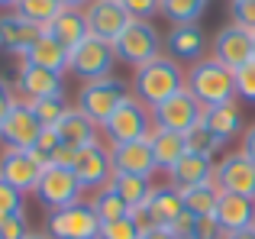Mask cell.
<instances>
[{
	"label": "cell",
	"mask_w": 255,
	"mask_h": 239,
	"mask_svg": "<svg viewBox=\"0 0 255 239\" xmlns=\"http://www.w3.org/2000/svg\"><path fill=\"white\" fill-rule=\"evenodd\" d=\"M187 91L197 97V104L204 110L210 107H223V104L236 101V71L220 65L217 58H200V62L191 65L187 71Z\"/></svg>",
	"instance_id": "cell-1"
},
{
	"label": "cell",
	"mask_w": 255,
	"mask_h": 239,
	"mask_svg": "<svg viewBox=\"0 0 255 239\" xmlns=\"http://www.w3.org/2000/svg\"><path fill=\"white\" fill-rule=\"evenodd\" d=\"M184 84H187V75L181 71L178 62H171V58H155V62L136 68V75H132V94L149 110H155L158 104H165L168 97L178 94V91H184Z\"/></svg>",
	"instance_id": "cell-2"
},
{
	"label": "cell",
	"mask_w": 255,
	"mask_h": 239,
	"mask_svg": "<svg viewBox=\"0 0 255 239\" xmlns=\"http://www.w3.org/2000/svg\"><path fill=\"white\" fill-rule=\"evenodd\" d=\"M129 97V88L120 78H100V81H87L78 88V110H84L94 123L104 129V123L117 114Z\"/></svg>",
	"instance_id": "cell-3"
},
{
	"label": "cell",
	"mask_w": 255,
	"mask_h": 239,
	"mask_svg": "<svg viewBox=\"0 0 255 239\" xmlns=\"http://www.w3.org/2000/svg\"><path fill=\"white\" fill-rule=\"evenodd\" d=\"M162 45H165V39L158 36V29L149 23V19H132V23L120 32V39L113 42V49H117L120 62L132 65V68H142V65L162 58Z\"/></svg>",
	"instance_id": "cell-4"
},
{
	"label": "cell",
	"mask_w": 255,
	"mask_h": 239,
	"mask_svg": "<svg viewBox=\"0 0 255 239\" xmlns=\"http://www.w3.org/2000/svg\"><path fill=\"white\" fill-rule=\"evenodd\" d=\"M117 49L113 42L97 36H87L78 49H71V65H68V75L78 78V81H100V78H110L113 75V65H117Z\"/></svg>",
	"instance_id": "cell-5"
},
{
	"label": "cell",
	"mask_w": 255,
	"mask_h": 239,
	"mask_svg": "<svg viewBox=\"0 0 255 239\" xmlns=\"http://www.w3.org/2000/svg\"><path fill=\"white\" fill-rule=\"evenodd\" d=\"M100 230L104 220L91 207V201H78L65 210H55L45 220V233L52 239H100Z\"/></svg>",
	"instance_id": "cell-6"
},
{
	"label": "cell",
	"mask_w": 255,
	"mask_h": 239,
	"mask_svg": "<svg viewBox=\"0 0 255 239\" xmlns=\"http://www.w3.org/2000/svg\"><path fill=\"white\" fill-rule=\"evenodd\" d=\"M152 126H155V120H152V110L145 107L142 101H139L136 94L126 97V104L117 110L110 120L104 123V136L110 145L117 142H132V139H149Z\"/></svg>",
	"instance_id": "cell-7"
},
{
	"label": "cell",
	"mask_w": 255,
	"mask_h": 239,
	"mask_svg": "<svg viewBox=\"0 0 255 239\" xmlns=\"http://www.w3.org/2000/svg\"><path fill=\"white\" fill-rule=\"evenodd\" d=\"M81 191H84V184L78 181L75 171L52 165V168L42 171V178H39V184H36L32 194L39 197V204H42L49 214H55V210H65V207H71V204L81 201Z\"/></svg>",
	"instance_id": "cell-8"
},
{
	"label": "cell",
	"mask_w": 255,
	"mask_h": 239,
	"mask_svg": "<svg viewBox=\"0 0 255 239\" xmlns=\"http://www.w3.org/2000/svg\"><path fill=\"white\" fill-rule=\"evenodd\" d=\"M213 181H217V188L226 191V194H239V197L255 201V162L243 149L226 152V155L220 158Z\"/></svg>",
	"instance_id": "cell-9"
},
{
	"label": "cell",
	"mask_w": 255,
	"mask_h": 239,
	"mask_svg": "<svg viewBox=\"0 0 255 239\" xmlns=\"http://www.w3.org/2000/svg\"><path fill=\"white\" fill-rule=\"evenodd\" d=\"M210 55L217 58L220 65L239 71L246 62H252V58H255V36H252L249 29H243L239 23H226L223 29L213 36Z\"/></svg>",
	"instance_id": "cell-10"
},
{
	"label": "cell",
	"mask_w": 255,
	"mask_h": 239,
	"mask_svg": "<svg viewBox=\"0 0 255 239\" xmlns=\"http://www.w3.org/2000/svg\"><path fill=\"white\" fill-rule=\"evenodd\" d=\"M152 120H155V126H162V129H171V132H191L194 126L204 120V107L197 104V97L191 94V91H178L174 97H168L165 104H158L155 110H152Z\"/></svg>",
	"instance_id": "cell-11"
},
{
	"label": "cell",
	"mask_w": 255,
	"mask_h": 239,
	"mask_svg": "<svg viewBox=\"0 0 255 239\" xmlns=\"http://www.w3.org/2000/svg\"><path fill=\"white\" fill-rule=\"evenodd\" d=\"M42 129H45V126L36 120L29 101H19L16 107H13V114L3 120V126H0V142H3L6 149H23V152H29L32 145L39 142Z\"/></svg>",
	"instance_id": "cell-12"
},
{
	"label": "cell",
	"mask_w": 255,
	"mask_h": 239,
	"mask_svg": "<svg viewBox=\"0 0 255 239\" xmlns=\"http://www.w3.org/2000/svg\"><path fill=\"white\" fill-rule=\"evenodd\" d=\"M110 158H113V175L152 178L158 171V162H155V152H152L149 139H132V142L110 145Z\"/></svg>",
	"instance_id": "cell-13"
},
{
	"label": "cell",
	"mask_w": 255,
	"mask_h": 239,
	"mask_svg": "<svg viewBox=\"0 0 255 239\" xmlns=\"http://www.w3.org/2000/svg\"><path fill=\"white\" fill-rule=\"evenodd\" d=\"M84 16H87L91 36L107 39V42H117L120 32L132 23V16L123 10L120 0H91V3L84 6Z\"/></svg>",
	"instance_id": "cell-14"
},
{
	"label": "cell",
	"mask_w": 255,
	"mask_h": 239,
	"mask_svg": "<svg viewBox=\"0 0 255 239\" xmlns=\"http://www.w3.org/2000/svg\"><path fill=\"white\" fill-rule=\"evenodd\" d=\"M71 171L78 175V181L84 188H107L113 181V158H110V149H104L100 142L94 145H84L78 149V158L71 165Z\"/></svg>",
	"instance_id": "cell-15"
},
{
	"label": "cell",
	"mask_w": 255,
	"mask_h": 239,
	"mask_svg": "<svg viewBox=\"0 0 255 239\" xmlns=\"http://www.w3.org/2000/svg\"><path fill=\"white\" fill-rule=\"evenodd\" d=\"M16 91L23 94V101L62 97L65 94V75L45 71V68L29 65V62H19V68H16Z\"/></svg>",
	"instance_id": "cell-16"
},
{
	"label": "cell",
	"mask_w": 255,
	"mask_h": 239,
	"mask_svg": "<svg viewBox=\"0 0 255 239\" xmlns=\"http://www.w3.org/2000/svg\"><path fill=\"white\" fill-rule=\"evenodd\" d=\"M39 36H42V29H39L36 23H29L26 16H19L16 10L0 13V49H3L6 55L26 58Z\"/></svg>",
	"instance_id": "cell-17"
},
{
	"label": "cell",
	"mask_w": 255,
	"mask_h": 239,
	"mask_svg": "<svg viewBox=\"0 0 255 239\" xmlns=\"http://www.w3.org/2000/svg\"><path fill=\"white\" fill-rule=\"evenodd\" d=\"M42 171H45L42 165L32 162V155L23 152V149H3L0 152V178H3L6 184H13L16 191H23V194L36 191Z\"/></svg>",
	"instance_id": "cell-18"
},
{
	"label": "cell",
	"mask_w": 255,
	"mask_h": 239,
	"mask_svg": "<svg viewBox=\"0 0 255 239\" xmlns=\"http://www.w3.org/2000/svg\"><path fill=\"white\" fill-rule=\"evenodd\" d=\"M165 52L171 62H200L207 52V36L197 23H184V26H171L165 32Z\"/></svg>",
	"instance_id": "cell-19"
},
{
	"label": "cell",
	"mask_w": 255,
	"mask_h": 239,
	"mask_svg": "<svg viewBox=\"0 0 255 239\" xmlns=\"http://www.w3.org/2000/svg\"><path fill=\"white\" fill-rule=\"evenodd\" d=\"M213 217H217V223H220V230H223V233H236V230L255 227V201L220 191V201H217Z\"/></svg>",
	"instance_id": "cell-20"
},
{
	"label": "cell",
	"mask_w": 255,
	"mask_h": 239,
	"mask_svg": "<svg viewBox=\"0 0 255 239\" xmlns=\"http://www.w3.org/2000/svg\"><path fill=\"white\" fill-rule=\"evenodd\" d=\"M213 175H217V162H213V158L184 152V158L168 171V184L178 188V191H187V188H197V184L213 181Z\"/></svg>",
	"instance_id": "cell-21"
},
{
	"label": "cell",
	"mask_w": 255,
	"mask_h": 239,
	"mask_svg": "<svg viewBox=\"0 0 255 239\" xmlns=\"http://www.w3.org/2000/svg\"><path fill=\"white\" fill-rule=\"evenodd\" d=\"M29 65H39L45 71H55V75H68V65H71V49H65L55 36L42 29V36L36 39V45L29 49V55L23 58Z\"/></svg>",
	"instance_id": "cell-22"
},
{
	"label": "cell",
	"mask_w": 255,
	"mask_h": 239,
	"mask_svg": "<svg viewBox=\"0 0 255 239\" xmlns=\"http://www.w3.org/2000/svg\"><path fill=\"white\" fill-rule=\"evenodd\" d=\"M55 132L62 136V142L75 145V149H84V145H94V142H100V126L94 123V120L87 117L84 110H78V107H71L68 114H65L62 120H58Z\"/></svg>",
	"instance_id": "cell-23"
},
{
	"label": "cell",
	"mask_w": 255,
	"mask_h": 239,
	"mask_svg": "<svg viewBox=\"0 0 255 239\" xmlns=\"http://www.w3.org/2000/svg\"><path fill=\"white\" fill-rule=\"evenodd\" d=\"M45 32H49V36H55L65 49H78V45L91 36L84 10H62L49 26H45Z\"/></svg>",
	"instance_id": "cell-24"
},
{
	"label": "cell",
	"mask_w": 255,
	"mask_h": 239,
	"mask_svg": "<svg viewBox=\"0 0 255 239\" xmlns=\"http://www.w3.org/2000/svg\"><path fill=\"white\" fill-rule=\"evenodd\" d=\"M149 142H152V152H155V162H158L162 171H171L187 152L184 136H181V132H171V129H162V126H152Z\"/></svg>",
	"instance_id": "cell-25"
},
{
	"label": "cell",
	"mask_w": 255,
	"mask_h": 239,
	"mask_svg": "<svg viewBox=\"0 0 255 239\" xmlns=\"http://www.w3.org/2000/svg\"><path fill=\"white\" fill-rule=\"evenodd\" d=\"M200 123H204L210 132H217L223 142H230V139H236V136H243V132H246V123H243V114H239L236 101L223 104V107L204 110V120H200Z\"/></svg>",
	"instance_id": "cell-26"
},
{
	"label": "cell",
	"mask_w": 255,
	"mask_h": 239,
	"mask_svg": "<svg viewBox=\"0 0 255 239\" xmlns=\"http://www.w3.org/2000/svg\"><path fill=\"white\" fill-rule=\"evenodd\" d=\"M145 210L155 217L158 227H174V220L184 214V197H181L178 188H171V184H162V188L152 191V197H149V204H145Z\"/></svg>",
	"instance_id": "cell-27"
},
{
	"label": "cell",
	"mask_w": 255,
	"mask_h": 239,
	"mask_svg": "<svg viewBox=\"0 0 255 239\" xmlns=\"http://www.w3.org/2000/svg\"><path fill=\"white\" fill-rule=\"evenodd\" d=\"M110 188L129 204V210L145 207L149 197H152V191H155V188H152V178H139V175H113Z\"/></svg>",
	"instance_id": "cell-28"
},
{
	"label": "cell",
	"mask_w": 255,
	"mask_h": 239,
	"mask_svg": "<svg viewBox=\"0 0 255 239\" xmlns=\"http://www.w3.org/2000/svg\"><path fill=\"white\" fill-rule=\"evenodd\" d=\"M184 197V210L194 217H210L217 210V201H220V188L217 181H207V184H197V188H187L181 191Z\"/></svg>",
	"instance_id": "cell-29"
},
{
	"label": "cell",
	"mask_w": 255,
	"mask_h": 239,
	"mask_svg": "<svg viewBox=\"0 0 255 239\" xmlns=\"http://www.w3.org/2000/svg\"><path fill=\"white\" fill-rule=\"evenodd\" d=\"M210 0H162V13L165 19H171V26H184V23H197L207 13Z\"/></svg>",
	"instance_id": "cell-30"
},
{
	"label": "cell",
	"mask_w": 255,
	"mask_h": 239,
	"mask_svg": "<svg viewBox=\"0 0 255 239\" xmlns=\"http://www.w3.org/2000/svg\"><path fill=\"white\" fill-rule=\"evenodd\" d=\"M91 207L97 210V217L104 223H110V220H123V217H129L132 210H129V204L123 201V197L117 194V191L107 184V188H100L97 194H94V201H91Z\"/></svg>",
	"instance_id": "cell-31"
},
{
	"label": "cell",
	"mask_w": 255,
	"mask_h": 239,
	"mask_svg": "<svg viewBox=\"0 0 255 239\" xmlns=\"http://www.w3.org/2000/svg\"><path fill=\"white\" fill-rule=\"evenodd\" d=\"M184 142H187V152H194V155H204V158H217L220 152H223V139L217 136V132H210L204 123H197L191 132H184Z\"/></svg>",
	"instance_id": "cell-32"
},
{
	"label": "cell",
	"mask_w": 255,
	"mask_h": 239,
	"mask_svg": "<svg viewBox=\"0 0 255 239\" xmlns=\"http://www.w3.org/2000/svg\"><path fill=\"white\" fill-rule=\"evenodd\" d=\"M13 10H16L19 16H26L29 23H36L39 29H45V26L62 13V3H58V0H16Z\"/></svg>",
	"instance_id": "cell-33"
},
{
	"label": "cell",
	"mask_w": 255,
	"mask_h": 239,
	"mask_svg": "<svg viewBox=\"0 0 255 239\" xmlns=\"http://www.w3.org/2000/svg\"><path fill=\"white\" fill-rule=\"evenodd\" d=\"M29 107H32V114H36V120L45 126V129H55L58 126V120H62L65 114H68V97H42V101H29Z\"/></svg>",
	"instance_id": "cell-34"
},
{
	"label": "cell",
	"mask_w": 255,
	"mask_h": 239,
	"mask_svg": "<svg viewBox=\"0 0 255 239\" xmlns=\"http://www.w3.org/2000/svg\"><path fill=\"white\" fill-rule=\"evenodd\" d=\"M62 145V136H58L55 129H42V136H39V142L29 149L32 162H39L42 168H52V155H55V149Z\"/></svg>",
	"instance_id": "cell-35"
},
{
	"label": "cell",
	"mask_w": 255,
	"mask_h": 239,
	"mask_svg": "<svg viewBox=\"0 0 255 239\" xmlns=\"http://www.w3.org/2000/svg\"><path fill=\"white\" fill-rule=\"evenodd\" d=\"M100 239H142V233H139L136 220L129 217H123V220H110L104 223V230H100Z\"/></svg>",
	"instance_id": "cell-36"
},
{
	"label": "cell",
	"mask_w": 255,
	"mask_h": 239,
	"mask_svg": "<svg viewBox=\"0 0 255 239\" xmlns=\"http://www.w3.org/2000/svg\"><path fill=\"white\" fill-rule=\"evenodd\" d=\"M236 97H243L246 104L255 107V58L236 71Z\"/></svg>",
	"instance_id": "cell-37"
},
{
	"label": "cell",
	"mask_w": 255,
	"mask_h": 239,
	"mask_svg": "<svg viewBox=\"0 0 255 239\" xmlns=\"http://www.w3.org/2000/svg\"><path fill=\"white\" fill-rule=\"evenodd\" d=\"M29 236V223H26V214H10L0 217V239H26Z\"/></svg>",
	"instance_id": "cell-38"
},
{
	"label": "cell",
	"mask_w": 255,
	"mask_h": 239,
	"mask_svg": "<svg viewBox=\"0 0 255 239\" xmlns=\"http://www.w3.org/2000/svg\"><path fill=\"white\" fill-rule=\"evenodd\" d=\"M233 23H239L243 29H249L255 36V0H230Z\"/></svg>",
	"instance_id": "cell-39"
},
{
	"label": "cell",
	"mask_w": 255,
	"mask_h": 239,
	"mask_svg": "<svg viewBox=\"0 0 255 239\" xmlns=\"http://www.w3.org/2000/svg\"><path fill=\"white\" fill-rule=\"evenodd\" d=\"M23 210V191H16L13 184H6L0 178V217H10Z\"/></svg>",
	"instance_id": "cell-40"
},
{
	"label": "cell",
	"mask_w": 255,
	"mask_h": 239,
	"mask_svg": "<svg viewBox=\"0 0 255 239\" xmlns=\"http://www.w3.org/2000/svg\"><path fill=\"white\" fill-rule=\"evenodd\" d=\"M187 239H223V230H220L217 217H194V227H191V236Z\"/></svg>",
	"instance_id": "cell-41"
},
{
	"label": "cell",
	"mask_w": 255,
	"mask_h": 239,
	"mask_svg": "<svg viewBox=\"0 0 255 239\" xmlns=\"http://www.w3.org/2000/svg\"><path fill=\"white\" fill-rule=\"evenodd\" d=\"M120 3L132 19H149L155 13H162V0H120Z\"/></svg>",
	"instance_id": "cell-42"
},
{
	"label": "cell",
	"mask_w": 255,
	"mask_h": 239,
	"mask_svg": "<svg viewBox=\"0 0 255 239\" xmlns=\"http://www.w3.org/2000/svg\"><path fill=\"white\" fill-rule=\"evenodd\" d=\"M16 91H13V84L10 81H3L0 78V126H3V120L13 114V107H16Z\"/></svg>",
	"instance_id": "cell-43"
},
{
	"label": "cell",
	"mask_w": 255,
	"mask_h": 239,
	"mask_svg": "<svg viewBox=\"0 0 255 239\" xmlns=\"http://www.w3.org/2000/svg\"><path fill=\"white\" fill-rule=\"evenodd\" d=\"M243 152L255 162V123L246 126V132H243Z\"/></svg>",
	"instance_id": "cell-44"
},
{
	"label": "cell",
	"mask_w": 255,
	"mask_h": 239,
	"mask_svg": "<svg viewBox=\"0 0 255 239\" xmlns=\"http://www.w3.org/2000/svg\"><path fill=\"white\" fill-rule=\"evenodd\" d=\"M142 239H181L171 227H152L149 233H142Z\"/></svg>",
	"instance_id": "cell-45"
},
{
	"label": "cell",
	"mask_w": 255,
	"mask_h": 239,
	"mask_svg": "<svg viewBox=\"0 0 255 239\" xmlns=\"http://www.w3.org/2000/svg\"><path fill=\"white\" fill-rule=\"evenodd\" d=\"M223 239H255V227L236 230V233H223Z\"/></svg>",
	"instance_id": "cell-46"
},
{
	"label": "cell",
	"mask_w": 255,
	"mask_h": 239,
	"mask_svg": "<svg viewBox=\"0 0 255 239\" xmlns=\"http://www.w3.org/2000/svg\"><path fill=\"white\" fill-rule=\"evenodd\" d=\"M58 3H62V10H84L91 0H58Z\"/></svg>",
	"instance_id": "cell-47"
},
{
	"label": "cell",
	"mask_w": 255,
	"mask_h": 239,
	"mask_svg": "<svg viewBox=\"0 0 255 239\" xmlns=\"http://www.w3.org/2000/svg\"><path fill=\"white\" fill-rule=\"evenodd\" d=\"M26 239H52V236H49V233H29Z\"/></svg>",
	"instance_id": "cell-48"
},
{
	"label": "cell",
	"mask_w": 255,
	"mask_h": 239,
	"mask_svg": "<svg viewBox=\"0 0 255 239\" xmlns=\"http://www.w3.org/2000/svg\"><path fill=\"white\" fill-rule=\"evenodd\" d=\"M0 6H16V0H0Z\"/></svg>",
	"instance_id": "cell-49"
}]
</instances>
